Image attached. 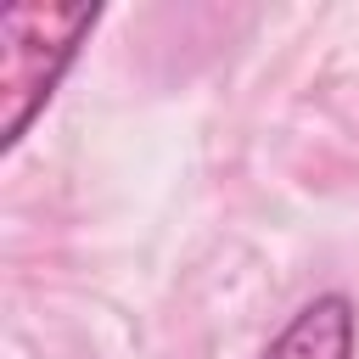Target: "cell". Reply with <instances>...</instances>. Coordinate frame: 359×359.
Returning a JSON list of instances; mask_svg holds the SVG:
<instances>
[{
  "label": "cell",
  "mask_w": 359,
  "mask_h": 359,
  "mask_svg": "<svg viewBox=\"0 0 359 359\" xmlns=\"http://www.w3.org/2000/svg\"><path fill=\"white\" fill-rule=\"evenodd\" d=\"M101 6H0V151H17L56 101Z\"/></svg>",
  "instance_id": "cell-1"
},
{
  "label": "cell",
  "mask_w": 359,
  "mask_h": 359,
  "mask_svg": "<svg viewBox=\"0 0 359 359\" xmlns=\"http://www.w3.org/2000/svg\"><path fill=\"white\" fill-rule=\"evenodd\" d=\"M258 359H359V314L348 292H314L286 314Z\"/></svg>",
  "instance_id": "cell-2"
}]
</instances>
